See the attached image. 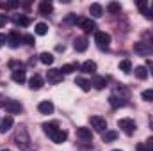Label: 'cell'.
<instances>
[{
	"label": "cell",
	"mask_w": 153,
	"mask_h": 151,
	"mask_svg": "<svg viewBox=\"0 0 153 151\" xmlns=\"http://www.w3.org/2000/svg\"><path fill=\"white\" fill-rule=\"evenodd\" d=\"M14 142H16V146L22 151H34L32 139H30V135H29V132H27L25 126H20V128L16 130V133H14Z\"/></svg>",
	"instance_id": "obj_1"
},
{
	"label": "cell",
	"mask_w": 153,
	"mask_h": 151,
	"mask_svg": "<svg viewBox=\"0 0 153 151\" xmlns=\"http://www.w3.org/2000/svg\"><path fill=\"white\" fill-rule=\"evenodd\" d=\"M89 123H91V126L96 132H100V133L107 132V121H105V117H102V115H91L89 117Z\"/></svg>",
	"instance_id": "obj_2"
},
{
	"label": "cell",
	"mask_w": 153,
	"mask_h": 151,
	"mask_svg": "<svg viewBox=\"0 0 153 151\" xmlns=\"http://www.w3.org/2000/svg\"><path fill=\"white\" fill-rule=\"evenodd\" d=\"M117 126H119L126 135H132V133L135 132V128H137V126H135V121L130 119V117H123V119H119V121H117Z\"/></svg>",
	"instance_id": "obj_3"
},
{
	"label": "cell",
	"mask_w": 153,
	"mask_h": 151,
	"mask_svg": "<svg viewBox=\"0 0 153 151\" xmlns=\"http://www.w3.org/2000/svg\"><path fill=\"white\" fill-rule=\"evenodd\" d=\"M134 52L143 57H148L153 53V46H150L146 41H137V43H134Z\"/></svg>",
	"instance_id": "obj_4"
},
{
	"label": "cell",
	"mask_w": 153,
	"mask_h": 151,
	"mask_svg": "<svg viewBox=\"0 0 153 151\" xmlns=\"http://www.w3.org/2000/svg\"><path fill=\"white\" fill-rule=\"evenodd\" d=\"M94 43L98 44V48H107L111 44V34H107V32H94Z\"/></svg>",
	"instance_id": "obj_5"
},
{
	"label": "cell",
	"mask_w": 153,
	"mask_h": 151,
	"mask_svg": "<svg viewBox=\"0 0 153 151\" xmlns=\"http://www.w3.org/2000/svg\"><path fill=\"white\" fill-rule=\"evenodd\" d=\"M4 109H5L7 114H20L23 110V105L20 101H16V100H7L5 105H4Z\"/></svg>",
	"instance_id": "obj_6"
},
{
	"label": "cell",
	"mask_w": 153,
	"mask_h": 151,
	"mask_svg": "<svg viewBox=\"0 0 153 151\" xmlns=\"http://www.w3.org/2000/svg\"><path fill=\"white\" fill-rule=\"evenodd\" d=\"M76 23H78V27H80L84 32H87V34H89V32H96V23H94L93 20H89V18H80Z\"/></svg>",
	"instance_id": "obj_7"
},
{
	"label": "cell",
	"mask_w": 153,
	"mask_h": 151,
	"mask_svg": "<svg viewBox=\"0 0 153 151\" xmlns=\"http://www.w3.org/2000/svg\"><path fill=\"white\" fill-rule=\"evenodd\" d=\"M46 80L50 82V84H59V82H62V73H61V70H48L46 71Z\"/></svg>",
	"instance_id": "obj_8"
},
{
	"label": "cell",
	"mask_w": 153,
	"mask_h": 151,
	"mask_svg": "<svg viewBox=\"0 0 153 151\" xmlns=\"http://www.w3.org/2000/svg\"><path fill=\"white\" fill-rule=\"evenodd\" d=\"M50 139H52L55 144H62V142L68 139V132H66V130H62V128H59L57 132H53V133L50 135Z\"/></svg>",
	"instance_id": "obj_9"
},
{
	"label": "cell",
	"mask_w": 153,
	"mask_h": 151,
	"mask_svg": "<svg viewBox=\"0 0 153 151\" xmlns=\"http://www.w3.org/2000/svg\"><path fill=\"white\" fill-rule=\"evenodd\" d=\"M13 124H14L13 115H5V117L0 121V133H7V132L13 128Z\"/></svg>",
	"instance_id": "obj_10"
},
{
	"label": "cell",
	"mask_w": 153,
	"mask_h": 151,
	"mask_svg": "<svg viewBox=\"0 0 153 151\" xmlns=\"http://www.w3.org/2000/svg\"><path fill=\"white\" fill-rule=\"evenodd\" d=\"M76 135H78V139H82L84 142H91V141H93V133H91L89 128H84V126L76 128Z\"/></svg>",
	"instance_id": "obj_11"
},
{
	"label": "cell",
	"mask_w": 153,
	"mask_h": 151,
	"mask_svg": "<svg viewBox=\"0 0 153 151\" xmlns=\"http://www.w3.org/2000/svg\"><path fill=\"white\" fill-rule=\"evenodd\" d=\"M73 46H75L76 52H85V50H87V39L84 38V36L75 38V41H73Z\"/></svg>",
	"instance_id": "obj_12"
},
{
	"label": "cell",
	"mask_w": 153,
	"mask_h": 151,
	"mask_svg": "<svg viewBox=\"0 0 153 151\" xmlns=\"http://www.w3.org/2000/svg\"><path fill=\"white\" fill-rule=\"evenodd\" d=\"M29 87L32 89V91H38V89H41L43 87V78H41V75H34L30 80H29Z\"/></svg>",
	"instance_id": "obj_13"
},
{
	"label": "cell",
	"mask_w": 153,
	"mask_h": 151,
	"mask_svg": "<svg viewBox=\"0 0 153 151\" xmlns=\"http://www.w3.org/2000/svg\"><path fill=\"white\" fill-rule=\"evenodd\" d=\"M57 130H59V123H57V121H52V123H45V124H43V132H45L48 137H50L53 132H57Z\"/></svg>",
	"instance_id": "obj_14"
},
{
	"label": "cell",
	"mask_w": 153,
	"mask_h": 151,
	"mask_svg": "<svg viewBox=\"0 0 153 151\" xmlns=\"http://www.w3.org/2000/svg\"><path fill=\"white\" fill-rule=\"evenodd\" d=\"M20 41H22V36H20L18 32H11V34L7 36V44H9L11 48H16V46L20 44Z\"/></svg>",
	"instance_id": "obj_15"
},
{
	"label": "cell",
	"mask_w": 153,
	"mask_h": 151,
	"mask_svg": "<svg viewBox=\"0 0 153 151\" xmlns=\"http://www.w3.org/2000/svg\"><path fill=\"white\" fill-rule=\"evenodd\" d=\"M11 78H13L14 82H18V84H23V82H25V78H27V75H25V71H23L22 68H18V70H14V71H13Z\"/></svg>",
	"instance_id": "obj_16"
},
{
	"label": "cell",
	"mask_w": 153,
	"mask_h": 151,
	"mask_svg": "<svg viewBox=\"0 0 153 151\" xmlns=\"http://www.w3.org/2000/svg\"><path fill=\"white\" fill-rule=\"evenodd\" d=\"M38 110L41 114H52L53 112V103L52 101H41L38 105Z\"/></svg>",
	"instance_id": "obj_17"
},
{
	"label": "cell",
	"mask_w": 153,
	"mask_h": 151,
	"mask_svg": "<svg viewBox=\"0 0 153 151\" xmlns=\"http://www.w3.org/2000/svg\"><path fill=\"white\" fill-rule=\"evenodd\" d=\"M53 11V5H52V2H48V0H43V2H39V13L41 14H50Z\"/></svg>",
	"instance_id": "obj_18"
},
{
	"label": "cell",
	"mask_w": 153,
	"mask_h": 151,
	"mask_svg": "<svg viewBox=\"0 0 153 151\" xmlns=\"http://www.w3.org/2000/svg\"><path fill=\"white\" fill-rule=\"evenodd\" d=\"M89 14H93L94 18H100V16L103 14V7H102L100 4H91V7H89Z\"/></svg>",
	"instance_id": "obj_19"
},
{
	"label": "cell",
	"mask_w": 153,
	"mask_h": 151,
	"mask_svg": "<svg viewBox=\"0 0 153 151\" xmlns=\"http://www.w3.org/2000/svg\"><path fill=\"white\" fill-rule=\"evenodd\" d=\"M134 75L137 76L139 80H144V78H148V70H146V66H135V70H134Z\"/></svg>",
	"instance_id": "obj_20"
},
{
	"label": "cell",
	"mask_w": 153,
	"mask_h": 151,
	"mask_svg": "<svg viewBox=\"0 0 153 151\" xmlns=\"http://www.w3.org/2000/svg\"><path fill=\"white\" fill-rule=\"evenodd\" d=\"M75 84L82 89V91H89V89H91V82H89V80H85L84 76H76Z\"/></svg>",
	"instance_id": "obj_21"
},
{
	"label": "cell",
	"mask_w": 153,
	"mask_h": 151,
	"mask_svg": "<svg viewBox=\"0 0 153 151\" xmlns=\"http://www.w3.org/2000/svg\"><path fill=\"white\" fill-rule=\"evenodd\" d=\"M109 103H111L114 109H117V107H125V105H126V100H123V98H117L116 94H112V96L109 98Z\"/></svg>",
	"instance_id": "obj_22"
},
{
	"label": "cell",
	"mask_w": 153,
	"mask_h": 151,
	"mask_svg": "<svg viewBox=\"0 0 153 151\" xmlns=\"http://www.w3.org/2000/svg\"><path fill=\"white\" fill-rule=\"evenodd\" d=\"M78 70V64L76 62H70V64H64L62 68H61V73L62 75H70V73H73Z\"/></svg>",
	"instance_id": "obj_23"
},
{
	"label": "cell",
	"mask_w": 153,
	"mask_h": 151,
	"mask_svg": "<svg viewBox=\"0 0 153 151\" xmlns=\"http://www.w3.org/2000/svg\"><path fill=\"white\" fill-rule=\"evenodd\" d=\"M82 71L84 73H94L96 71V62L94 61H85L82 64Z\"/></svg>",
	"instance_id": "obj_24"
},
{
	"label": "cell",
	"mask_w": 153,
	"mask_h": 151,
	"mask_svg": "<svg viewBox=\"0 0 153 151\" xmlns=\"http://www.w3.org/2000/svg\"><path fill=\"white\" fill-rule=\"evenodd\" d=\"M91 85H94L96 89H103V87L107 85V78H105V76H94Z\"/></svg>",
	"instance_id": "obj_25"
},
{
	"label": "cell",
	"mask_w": 153,
	"mask_h": 151,
	"mask_svg": "<svg viewBox=\"0 0 153 151\" xmlns=\"http://www.w3.org/2000/svg\"><path fill=\"white\" fill-rule=\"evenodd\" d=\"M107 11H109L111 14H117V13L121 11V4H119V2H109V4H107Z\"/></svg>",
	"instance_id": "obj_26"
},
{
	"label": "cell",
	"mask_w": 153,
	"mask_h": 151,
	"mask_svg": "<svg viewBox=\"0 0 153 151\" xmlns=\"http://www.w3.org/2000/svg\"><path fill=\"white\" fill-rule=\"evenodd\" d=\"M14 23L20 25V27H27V25H30V18H27V16H14Z\"/></svg>",
	"instance_id": "obj_27"
},
{
	"label": "cell",
	"mask_w": 153,
	"mask_h": 151,
	"mask_svg": "<svg viewBox=\"0 0 153 151\" xmlns=\"http://www.w3.org/2000/svg\"><path fill=\"white\" fill-rule=\"evenodd\" d=\"M39 61H41L43 64H46V66H48V64H52V62H53V55H52V53H48V52H43V53L39 55Z\"/></svg>",
	"instance_id": "obj_28"
},
{
	"label": "cell",
	"mask_w": 153,
	"mask_h": 151,
	"mask_svg": "<svg viewBox=\"0 0 153 151\" xmlns=\"http://www.w3.org/2000/svg\"><path fill=\"white\" fill-rule=\"evenodd\" d=\"M137 7H139V11L143 13V16H146L148 11H150V4H148L146 0H139V2H137Z\"/></svg>",
	"instance_id": "obj_29"
},
{
	"label": "cell",
	"mask_w": 153,
	"mask_h": 151,
	"mask_svg": "<svg viewBox=\"0 0 153 151\" xmlns=\"http://www.w3.org/2000/svg\"><path fill=\"white\" fill-rule=\"evenodd\" d=\"M119 70H121L123 73H130V71H132V62H130L128 59L121 61V62H119Z\"/></svg>",
	"instance_id": "obj_30"
},
{
	"label": "cell",
	"mask_w": 153,
	"mask_h": 151,
	"mask_svg": "<svg viewBox=\"0 0 153 151\" xmlns=\"http://www.w3.org/2000/svg\"><path fill=\"white\" fill-rule=\"evenodd\" d=\"M116 93H117V94H119V98H123V100H126V98L130 96V91H128L125 85H119V87L116 89Z\"/></svg>",
	"instance_id": "obj_31"
},
{
	"label": "cell",
	"mask_w": 153,
	"mask_h": 151,
	"mask_svg": "<svg viewBox=\"0 0 153 151\" xmlns=\"http://www.w3.org/2000/svg\"><path fill=\"white\" fill-rule=\"evenodd\" d=\"M102 139H103V142H112V141L117 139V133H116V132H105Z\"/></svg>",
	"instance_id": "obj_32"
},
{
	"label": "cell",
	"mask_w": 153,
	"mask_h": 151,
	"mask_svg": "<svg viewBox=\"0 0 153 151\" xmlns=\"http://www.w3.org/2000/svg\"><path fill=\"white\" fill-rule=\"evenodd\" d=\"M46 32H48V25L46 23H38L36 25V34L38 36H45Z\"/></svg>",
	"instance_id": "obj_33"
},
{
	"label": "cell",
	"mask_w": 153,
	"mask_h": 151,
	"mask_svg": "<svg viewBox=\"0 0 153 151\" xmlns=\"http://www.w3.org/2000/svg\"><path fill=\"white\" fill-rule=\"evenodd\" d=\"M141 98H143L144 101H152L153 100V89H146V91H143Z\"/></svg>",
	"instance_id": "obj_34"
},
{
	"label": "cell",
	"mask_w": 153,
	"mask_h": 151,
	"mask_svg": "<svg viewBox=\"0 0 153 151\" xmlns=\"http://www.w3.org/2000/svg\"><path fill=\"white\" fill-rule=\"evenodd\" d=\"M22 41H25V43H27L29 46H34V43H36V41H34V36H32V34H25V36L22 38Z\"/></svg>",
	"instance_id": "obj_35"
},
{
	"label": "cell",
	"mask_w": 153,
	"mask_h": 151,
	"mask_svg": "<svg viewBox=\"0 0 153 151\" xmlns=\"http://www.w3.org/2000/svg\"><path fill=\"white\" fill-rule=\"evenodd\" d=\"M18 5H20V2H16V0H11V2H7V4H5V7H7V9H14V7H18Z\"/></svg>",
	"instance_id": "obj_36"
},
{
	"label": "cell",
	"mask_w": 153,
	"mask_h": 151,
	"mask_svg": "<svg viewBox=\"0 0 153 151\" xmlns=\"http://www.w3.org/2000/svg\"><path fill=\"white\" fill-rule=\"evenodd\" d=\"M148 151H153V137H148V141H146V144H144Z\"/></svg>",
	"instance_id": "obj_37"
},
{
	"label": "cell",
	"mask_w": 153,
	"mask_h": 151,
	"mask_svg": "<svg viewBox=\"0 0 153 151\" xmlns=\"http://www.w3.org/2000/svg\"><path fill=\"white\" fill-rule=\"evenodd\" d=\"M7 21H9V18H7L5 14H0V27H4V25H7Z\"/></svg>",
	"instance_id": "obj_38"
},
{
	"label": "cell",
	"mask_w": 153,
	"mask_h": 151,
	"mask_svg": "<svg viewBox=\"0 0 153 151\" xmlns=\"http://www.w3.org/2000/svg\"><path fill=\"white\" fill-rule=\"evenodd\" d=\"M71 21H78V20H76V16H75V14H70V16H68V18L64 20V23H71Z\"/></svg>",
	"instance_id": "obj_39"
},
{
	"label": "cell",
	"mask_w": 153,
	"mask_h": 151,
	"mask_svg": "<svg viewBox=\"0 0 153 151\" xmlns=\"http://www.w3.org/2000/svg\"><path fill=\"white\" fill-rule=\"evenodd\" d=\"M135 151H148V148H146V146H144L143 142H139V144L135 146Z\"/></svg>",
	"instance_id": "obj_40"
},
{
	"label": "cell",
	"mask_w": 153,
	"mask_h": 151,
	"mask_svg": "<svg viewBox=\"0 0 153 151\" xmlns=\"http://www.w3.org/2000/svg\"><path fill=\"white\" fill-rule=\"evenodd\" d=\"M146 70H148V71L153 75V61H148V64H146Z\"/></svg>",
	"instance_id": "obj_41"
},
{
	"label": "cell",
	"mask_w": 153,
	"mask_h": 151,
	"mask_svg": "<svg viewBox=\"0 0 153 151\" xmlns=\"http://www.w3.org/2000/svg\"><path fill=\"white\" fill-rule=\"evenodd\" d=\"M146 18H148V20H153V4L150 5V11H148V14H146Z\"/></svg>",
	"instance_id": "obj_42"
},
{
	"label": "cell",
	"mask_w": 153,
	"mask_h": 151,
	"mask_svg": "<svg viewBox=\"0 0 153 151\" xmlns=\"http://www.w3.org/2000/svg\"><path fill=\"white\" fill-rule=\"evenodd\" d=\"M5 43H7V38H5L4 34H0V46H4Z\"/></svg>",
	"instance_id": "obj_43"
},
{
	"label": "cell",
	"mask_w": 153,
	"mask_h": 151,
	"mask_svg": "<svg viewBox=\"0 0 153 151\" xmlns=\"http://www.w3.org/2000/svg\"><path fill=\"white\" fill-rule=\"evenodd\" d=\"M2 100H4V96L0 94V107H4V105H5V101H2Z\"/></svg>",
	"instance_id": "obj_44"
},
{
	"label": "cell",
	"mask_w": 153,
	"mask_h": 151,
	"mask_svg": "<svg viewBox=\"0 0 153 151\" xmlns=\"http://www.w3.org/2000/svg\"><path fill=\"white\" fill-rule=\"evenodd\" d=\"M0 151H9V150H0Z\"/></svg>",
	"instance_id": "obj_45"
},
{
	"label": "cell",
	"mask_w": 153,
	"mask_h": 151,
	"mask_svg": "<svg viewBox=\"0 0 153 151\" xmlns=\"http://www.w3.org/2000/svg\"><path fill=\"white\" fill-rule=\"evenodd\" d=\"M112 151H121V150H112Z\"/></svg>",
	"instance_id": "obj_46"
},
{
	"label": "cell",
	"mask_w": 153,
	"mask_h": 151,
	"mask_svg": "<svg viewBox=\"0 0 153 151\" xmlns=\"http://www.w3.org/2000/svg\"><path fill=\"white\" fill-rule=\"evenodd\" d=\"M0 7H2V5H0Z\"/></svg>",
	"instance_id": "obj_47"
}]
</instances>
